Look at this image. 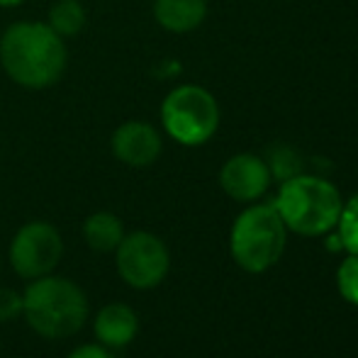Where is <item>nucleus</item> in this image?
<instances>
[{"mask_svg":"<svg viewBox=\"0 0 358 358\" xmlns=\"http://www.w3.org/2000/svg\"><path fill=\"white\" fill-rule=\"evenodd\" d=\"M66 64V42L47 22L20 20L0 34V66L22 88H52L62 80Z\"/></svg>","mask_w":358,"mask_h":358,"instance_id":"f257e3e1","label":"nucleus"},{"mask_svg":"<svg viewBox=\"0 0 358 358\" xmlns=\"http://www.w3.org/2000/svg\"><path fill=\"white\" fill-rule=\"evenodd\" d=\"M273 208L278 210L287 231L300 236H324L339 222L344 198L331 180L300 173L280 183Z\"/></svg>","mask_w":358,"mask_h":358,"instance_id":"f03ea898","label":"nucleus"},{"mask_svg":"<svg viewBox=\"0 0 358 358\" xmlns=\"http://www.w3.org/2000/svg\"><path fill=\"white\" fill-rule=\"evenodd\" d=\"M22 315L44 339H69L88 320V297L73 280L49 273L27 285Z\"/></svg>","mask_w":358,"mask_h":358,"instance_id":"7ed1b4c3","label":"nucleus"},{"mask_svg":"<svg viewBox=\"0 0 358 358\" xmlns=\"http://www.w3.org/2000/svg\"><path fill=\"white\" fill-rule=\"evenodd\" d=\"M287 244V227L273 203H254L234 220L229 231V251L241 271L266 273L280 261Z\"/></svg>","mask_w":358,"mask_h":358,"instance_id":"20e7f679","label":"nucleus"},{"mask_svg":"<svg viewBox=\"0 0 358 358\" xmlns=\"http://www.w3.org/2000/svg\"><path fill=\"white\" fill-rule=\"evenodd\" d=\"M161 127L180 146H203L220 129V103L198 83H180L161 100Z\"/></svg>","mask_w":358,"mask_h":358,"instance_id":"39448f33","label":"nucleus"},{"mask_svg":"<svg viewBox=\"0 0 358 358\" xmlns=\"http://www.w3.org/2000/svg\"><path fill=\"white\" fill-rule=\"evenodd\" d=\"M117 273L134 290H151L161 285L169 275L171 256L166 244L149 231H132L124 234L120 246L115 249Z\"/></svg>","mask_w":358,"mask_h":358,"instance_id":"423d86ee","label":"nucleus"},{"mask_svg":"<svg viewBox=\"0 0 358 358\" xmlns=\"http://www.w3.org/2000/svg\"><path fill=\"white\" fill-rule=\"evenodd\" d=\"M64 256V239L49 222H27L17 229L10 244V266L24 280L54 273Z\"/></svg>","mask_w":358,"mask_h":358,"instance_id":"0eeeda50","label":"nucleus"},{"mask_svg":"<svg viewBox=\"0 0 358 358\" xmlns=\"http://www.w3.org/2000/svg\"><path fill=\"white\" fill-rule=\"evenodd\" d=\"M271 183H273V176L266 159L251 151L234 154L220 169L222 190L236 203H256L268 193Z\"/></svg>","mask_w":358,"mask_h":358,"instance_id":"6e6552de","label":"nucleus"},{"mask_svg":"<svg viewBox=\"0 0 358 358\" xmlns=\"http://www.w3.org/2000/svg\"><path fill=\"white\" fill-rule=\"evenodd\" d=\"M110 149L120 164L132 166V169H146L164 151V137L151 122L127 120L113 132Z\"/></svg>","mask_w":358,"mask_h":358,"instance_id":"1a4fd4ad","label":"nucleus"},{"mask_svg":"<svg viewBox=\"0 0 358 358\" xmlns=\"http://www.w3.org/2000/svg\"><path fill=\"white\" fill-rule=\"evenodd\" d=\"M93 334L105 349H124L139 334V317L124 302H110L95 315Z\"/></svg>","mask_w":358,"mask_h":358,"instance_id":"9d476101","label":"nucleus"},{"mask_svg":"<svg viewBox=\"0 0 358 358\" xmlns=\"http://www.w3.org/2000/svg\"><path fill=\"white\" fill-rule=\"evenodd\" d=\"M208 17V0H154V20L173 34H188Z\"/></svg>","mask_w":358,"mask_h":358,"instance_id":"9b49d317","label":"nucleus"},{"mask_svg":"<svg viewBox=\"0 0 358 358\" xmlns=\"http://www.w3.org/2000/svg\"><path fill=\"white\" fill-rule=\"evenodd\" d=\"M85 244L98 254H115L124 236V224L113 213H93L83 224Z\"/></svg>","mask_w":358,"mask_h":358,"instance_id":"f8f14e48","label":"nucleus"},{"mask_svg":"<svg viewBox=\"0 0 358 358\" xmlns=\"http://www.w3.org/2000/svg\"><path fill=\"white\" fill-rule=\"evenodd\" d=\"M47 24L59 37H76L85 27V8L80 0H59L49 10Z\"/></svg>","mask_w":358,"mask_h":358,"instance_id":"ddd939ff","label":"nucleus"},{"mask_svg":"<svg viewBox=\"0 0 358 358\" xmlns=\"http://www.w3.org/2000/svg\"><path fill=\"white\" fill-rule=\"evenodd\" d=\"M266 164H268L271 169V176H273L275 180H287L292 178V176H300L305 173L302 171V156L297 154L292 146H275L273 151L268 154V159H266Z\"/></svg>","mask_w":358,"mask_h":358,"instance_id":"4468645a","label":"nucleus"},{"mask_svg":"<svg viewBox=\"0 0 358 358\" xmlns=\"http://www.w3.org/2000/svg\"><path fill=\"white\" fill-rule=\"evenodd\" d=\"M334 229H336V234L341 236L344 251L358 254V193L351 195V198L344 203L339 222H336Z\"/></svg>","mask_w":358,"mask_h":358,"instance_id":"2eb2a0df","label":"nucleus"},{"mask_svg":"<svg viewBox=\"0 0 358 358\" xmlns=\"http://www.w3.org/2000/svg\"><path fill=\"white\" fill-rule=\"evenodd\" d=\"M336 287L341 297L351 305H358V254H349L336 271Z\"/></svg>","mask_w":358,"mask_h":358,"instance_id":"dca6fc26","label":"nucleus"},{"mask_svg":"<svg viewBox=\"0 0 358 358\" xmlns=\"http://www.w3.org/2000/svg\"><path fill=\"white\" fill-rule=\"evenodd\" d=\"M22 315V295L10 287H0V322H10Z\"/></svg>","mask_w":358,"mask_h":358,"instance_id":"f3484780","label":"nucleus"},{"mask_svg":"<svg viewBox=\"0 0 358 358\" xmlns=\"http://www.w3.org/2000/svg\"><path fill=\"white\" fill-rule=\"evenodd\" d=\"M66 358H115V356L103 344H83L78 349H73Z\"/></svg>","mask_w":358,"mask_h":358,"instance_id":"a211bd4d","label":"nucleus"},{"mask_svg":"<svg viewBox=\"0 0 358 358\" xmlns=\"http://www.w3.org/2000/svg\"><path fill=\"white\" fill-rule=\"evenodd\" d=\"M327 246H329V251H344V244H341V236L336 234V229H331V231H327Z\"/></svg>","mask_w":358,"mask_h":358,"instance_id":"6ab92c4d","label":"nucleus"},{"mask_svg":"<svg viewBox=\"0 0 358 358\" xmlns=\"http://www.w3.org/2000/svg\"><path fill=\"white\" fill-rule=\"evenodd\" d=\"M24 0H0V8L10 10V8H17V5H22Z\"/></svg>","mask_w":358,"mask_h":358,"instance_id":"aec40b11","label":"nucleus"}]
</instances>
